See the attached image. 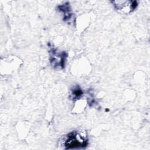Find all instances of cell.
I'll list each match as a JSON object with an SVG mask.
<instances>
[{
    "label": "cell",
    "instance_id": "cell-1",
    "mask_svg": "<svg viewBox=\"0 0 150 150\" xmlns=\"http://www.w3.org/2000/svg\"><path fill=\"white\" fill-rule=\"evenodd\" d=\"M88 144L87 133L84 130H74L67 134L62 139V146L66 149H81Z\"/></svg>",
    "mask_w": 150,
    "mask_h": 150
},
{
    "label": "cell",
    "instance_id": "cell-2",
    "mask_svg": "<svg viewBox=\"0 0 150 150\" xmlns=\"http://www.w3.org/2000/svg\"><path fill=\"white\" fill-rule=\"evenodd\" d=\"M50 63L55 68L62 69L64 66L66 54L64 52H59L55 49H52L50 52Z\"/></svg>",
    "mask_w": 150,
    "mask_h": 150
}]
</instances>
